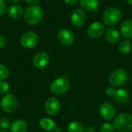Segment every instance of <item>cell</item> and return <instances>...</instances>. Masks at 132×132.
I'll use <instances>...</instances> for the list:
<instances>
[{"instance_id":"6da1fadb","label":"cell","mask_w":132,"mask_h":132,"mask_svg":"<svg viewBox=\"0 0 132 132\" xmlns=\"http://www.w3.org/2000/svg\"><path fill=\"white\" fill-rule=\"evenodd\" d=\"M114 127L119 132H130L132 130V115L129 113H121L114 119Z\"/></svg>"},{"instance_id":"7a4b0ae2","label":"cell","mask_w":132,"mask_h":132,"mask_svg":"<svg viewBox=\"0 0 132 132\" xmlns=\"http://www.w3.org/2000/svg\"><path fill=\"white\" fill-rule=\"evenodd\" d=\"M43 9L39 5H32L24 12V19L29 25L38 24L43 18Z\"/></svg>"},{"instance_id":"3957f363","label":"cell","mask_w":132,"mask_h":132,"mask_svg":"<svg viewBox=\"0 0 132 132\" xmlns=\"http://www.w3.org/2000/svg\"><path fill=\"white\" fill-rule=\"evenodd\" d=\"M121 16L122 14L119 9L116 7H109L104 11L102 19L106 26H114L120 22Z\"/></svg>"},{"instance_id":"277c9868","label":"cell","mask_w":132,"mask_h":132,"mask_svg":"<svg viewBox=\"0 0 132 132\" xmlns=\"http://www.w3.org/2000/svg\"><path fill=\"white\" fill-rule=\"evenodd\" d=\"M70 86V81L67 77H59L51 83L50 89L53 94L62 95L69 90Z\"/></svg>"},{"instance_id":"5b68a950","label":"cell","mask_w":132,"mask_h":132,"mask_svg":"<svg viewBox=\"0 0 132 132\" xmlns=\"http://www.w3.org/2000/svg\"><path fill=\"white\" fill-rule=\"evenodd\" d=\"M128 79V73L123 69L114 70L109 77V83L113 87H121L124 85Z\"/></svg>"},{"instance_id":"8992f818","label":"cell","mask_w":132,"mask_h":132,"mask_svg":"<svg viewBox=\"0 0 132 132\" xmlns=\"http://www.w3.org/2000/svg\"><path fill=\"white\" fill-rule=\"evenodd\" d=\"M0 106L3 111L6 113H12L18 106L17 98L12 94H7L1 99Z\"/></svg>"},{"instance_id":"52a82bcc","label":"cell","mask_w":132,"mask_h":132,"mask_svg":"<svg viewBox=\"0 0 132 132\" xmlns=\"http://www.w3.org/2000/svg\"><path fill=\"white\" fill-rule=\"evenodd\" d=\"M39 41V36L36 32L32 31H28L24 32L20 38V43L24 48L34 47Z\"/></svg>"},{"instance_id":"ba28073f","label":"cell","mask_w":132,"mask_h":132,"mask_svg":"<svg viewBox=\"0 0 132 132\" xmlns=\"http://www.w3.org/2000/svg\"><path fill=\"white\" fill-rule=\"evenodd\" d=\"M57 39L59 43L65 46H71L74 42V36L72 32L67 29H61L57 32Z\"/></svg>"},{"instance_id":"9c48e42d","label":"cell","mask_w":132,"mask_h":132,"mask_svg":"<svg viewBox=\"0 0 132 132\" xmlns=\"http://www.w3.org/2000/svg\"><path fill=\"white\" fill-rule=\"evenodd\" d=\"M99 114L101 118L104 121L112 120L115 115L114 107L108 102H104L101 104L99 108Z\"/></svg>"},{"instance_id":"30bf717a","label":"cell","mask_w":132,"mask_h":132,"mask_svg":"<svg viewBox=\"0 0 132 132\" xmlns=\"http://www.w3.org/2000/svg\"><path fill=\"white\" fill-rule=\"evenodd\" d=\"M104 26L101 22H94L87 28V35L92 39H98L104 33Z\"/></svg>"},{"instance_id":"8fae6325","label":"cell","mask_w":132,"mask_h":132,"mask_svg":"<svg viewBox=\"0 0 132 132\" xmlns=\"http://www.w3.org/2000/svg\"><path fill=\"white\" fill-rule=\"evenodd\" d=\"M46 112L50 115H55L57 114L60 108V104L58 99L55 97L48 98L44 104Z\"/></svg>"},{"instance_id":"7c38bea8","label":"cell","mask_w":132,"mask_h":132,"mask_svg":"<svg viewBox=\"0 0 132 132\" xmlns=\"http://www.w3.org/2000/svg\"><path fill=\"white\" fill-rule=\"evenodd\" d=\"M86 21V14L84 12L83 9H75L70 16V22L73 24V26L80 27L82 26Z\"/></svg>"},{"instance_id":"4fadbf2b","label":"cell","mask_w":132,"mask_h":132,"mask_svg":"<svg viewBox=\"0 0 132 132\" xmlns=\"http://www.w3.org/2000/svg\"><path fill=\"white\" fill-rule=\"evenodd\" d=\"M33 65L37 68H43L50 62V56L45 52H39L33 57Z\"/></svg>"},{"instance_id":"5bb4252c","label":"cell","mask_w":132,"mask_h":132,"mask_svg":"<svg viewBox=\"0 0 132 132\" xmlns=\"http://www.w3.org/2000/svg\"><path fill=\"white\" fill-rule=\"evenodd\" d=\"M24 12H25L22 7L19 5H12L7 9L8 15L14 19H19L22 18V16L24 15Z\"/></svg>"},{"instance_id":"9a60e30c","label":"cell","mask_w":132,"mask_h":132,"mask_svg":"<svg viewBox=\"0 0 132 132\" xmlns=\"http://www.w3.org/2000/svg\"><path fill=\"white\" fill-rule=\"evenodd\" d=\"M121 33L126 39H132V19H127L121 24Z\"/></svg>"},{"instance_id":"2e32d148","label":"cell","mask_w":132,"mask_h":132,"mask_svg":"<svg viewBox=\"0 0 132 132\" xmlns=\"http://www.w3.org/2000/svg\"><path fill=\"white\" fill-rule=\"evenodd\" d=\"M98 0H80V5L83 10L94 12L98 7Z\"/></svg>"},{"instance_id":"e0dca14e","label":"cell","mask_w":132,"mask_h":132,"mask_svg":"<svg viewBox=\"0 0 132 132\" xmlns=\"http://www.w3.org/2000/svg\"><path fill=\"white\" fill-rule=\"evenodd\" d=\"M27 124L22 119H18L13 121L10 126L11 132H26Z\"/></svg>"},{"instance_id":"ac0fdd59","label":"cell","mask_w":132,"mask_h":132,"mask_svg":"<svg viewBox=\"0 0 132 132\" xmlns=\"http://www.w3.org/2000/svg\"><path fill=\"white\" fill-rule=\"evenodd\" d=\"M114 97L115 99V101L120 104H125L129 101V94L128 91L124 89L117 90Z\"/></svg>"},{"instance_id":"d6986e66","label":"cell","mask_w":132,"mask_h":132,"mask_svg":"<svg viewBox=\"0 0 132 132\" xmlns=\"http://www.w3.org/2000/svg\"><path fill=\"white\" fill-rule=\"evenodd\" d=\"M106 39L110 43L115 44L120 39V33L116 29L110 28L106 32Z\"/></svg>"},{"instance_id":"ffe728a7","label":"cell","mask_w":132,"mask_h":132,"mask_svg":"<svg viewBox=\"0 0 132 132\" xmlns=\"http://www.w3.org/2000/svg\"><path fill=\"white\" fill-rule=\"evenodd\" d=\"M39 125L40 127L45 130V131H52L55 128V126H56V124L55 122L50 119V118H42L39 121Z\"/></svg>"},{"instance_id":"44dd1931","label":"cell","mask_w":132,"mask_h":132,"mask_svg":"<svg viewBox=\"0 0 132 132\" xmlns=\"http://www.w3.org/2000/svg\"><path fill=\"white\" fill-rule=\"evenodd\" d=\"M67 131L68 132H85L84 125L78 121H73L70 123Z\"/></svg>"},{"instance_id":"7402d4cb","label":"cell","mask_w":132,"mask_h":132,"mask_svg":"<svg viewBox=\"0 0 132 132\" xmlns=\"http://www.w3.org/2000/svg\"><path fill=\"white\" fill-rule=\"evenodd\" d=\"M131 50V43L129 40H124L118 45V50L123 54L128 53Z\"/></svg>"},{"instance_id":"603a6c76","label":"cell","mask_w":132,"mask_h":132,"mask_svg":"<svg viewBox=\"0 0 132 132\" xmlns=\"http://www.w3.org/2000/svg\"><path fill=\"white\" fill-rule=\"evenodd\" d=\"M9 74V70L8 67L0 63V80H5Z\"/></svg>"},{"instance_id":"cb8c5ba5","label":"cell","mask_w":132,"mask_h":132,"mask_svg":"<svg viewBox=\"0 0 132 132\" xmlns=\"http://www.w3.org/2000/svg\"><path fill=\"white\" fill-rule=\"evenodd\" d=\"M100 131L101 132H114V125L106 122L103 124L101 128H100Z\"/></svg>"},{"instance_id":"d4e9b609","label":"cell","mask_w":132,"mask_h":132,"mask_svg":"<svg viewBox=\"0 0 132 132\" xmlns=\"http://www.w3.org/2000/svg\"><path fill=\"white\" fill-rule=\"evenodd\" d=\"M9 90V84L5 80H0V94H5Z\"/></svg>"},{"instance_id":"484cf974","label":"cell","mask_w":132,"mask_h":132,"mask_svg":"<svg viewBox=\"0 0 132 132\" xmlns=\"http://www.w3.org/2000/svg\"><path fill=\"white\" fill-rule=\"evenodd\" d=\"M11 124L8 118H2L0 120V128L3 130H7L8 128H10Z\"/></svg>"},{"instance_id":"4316f807","label":"cell","mask_w":132,"mask_h":132,"mask_svg":"<svg viewBox=\"0 0 132 132\" xmlns=\"http://www.w3.org/2000/svg\"><path fill=\"white\" fill-rule=\"evenodd\" d=\"M105 94L108 97H114L115 94H116V90L114 89V87H107L106 90H105Z\"/></svg>"},{"instance_id":"83f0119b","label":"cell","mask_w":132,"mask_h":132,"mask_svg":"<svg viewBox=\"0 0 132 132\" xmlns=\"http://www.w3.org/2000/svg\"><path fill=\"white\" fill-rule=\"evenodd\" d=\"M6 9V4L4 0H0V15H2Z\"/></svg>"},{"instance_id":"f1b7e54d","label":"cell","mask_w":132,"mask_h":132,"mask_svg":"<svg viewBox=\"0 0 132 132\" xmlns=\"http://www.w3.org/2000/svg\"><path fill=\"white\" fill-rule=\"evenodd\" d=\"M5 43H6L5 38L2 34L0 33V49H2L5 46Z\"/></svg>"},{"instance_id":"f546056e","label":"cell","mask_w":132,"mask_h":132,"mask_svg":"<svg viewBox=\"0 0 132 132\" xmlns=\"http://www.w3.org/2000/svg\"><path fill=\"white\" fill-rule=\"evenodd\" d=\"M28 4L30 5H38L39 0H25Z\"/></svg>"},{"instance_id":"4dcf8cb0","label":"cell","mask_w":132,"mask_h":132,"mask_svg":"<svg viewBox=\"0 0 132 132\" xmlns=\"http://www.w3.org/2000/svg\"><path fill=\"white\" fill-rule=\"evenodd\" d=\"M67 4H68V5H74V4H76L77 3V2L78 1V0H63Z\"/></svg>"},{"instance_id":"1f68e13d","label":"cell","mask_w":132,"mask_h":132,"mask_svg":"<svg viewBox=\"0 0 132 132\" xmlns=\"http://www.w3.org/2000/svg\"><path fill=\"white\" fill-rule=\"evenodd\" d=\"M85 132H96V130H95V128H94V127L90 126V127H88V128L86 129V131Z\"/></svg>"},{"instance_id":"d6a6232c","label":"cell","mask_w":132,"mask_h":132,"mask_svg":"<svg viewBox=\"0 0 132 132\" xmlns=\"http://www.w3.org/2000/svg\"><path fill=\"white\" fill-rule=\"evenodd\" d=\"M8 2H11V3H16V2H18L19 0H7Z\"/></svg>"},{"instance_id":"836d02e7","label":"cell","mask_w":132,"mask_h":132,"mask_svg":"<svg viewBox=\"0 0 132 132\" xmlns=\"http://www.w3.org/2000/svg\"><path fill=\"white\" fill-rule=\"evenodd\" d=\"M127 2H128V3L129 5H132V0H127Z\"/></svg>"},{"instance_id":"e575fe53","label":"cell","mask_w":132,"mask_h":132,"mask_svg":"<svg viewBox=\"0 0 132 132\" xmlns=\"http://www.w3.org/2000/svg\"><path fill=\"white\" fill-rule=\"evenodd\" d=\"M0 132H5V131H0Z\"/></svg>"}]
</instances>
